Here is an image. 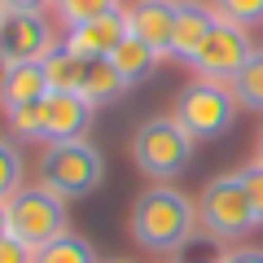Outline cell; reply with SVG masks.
Here are the masks:
<instances>
[{"instance_id": "obj_13", "label": "cell", "mask_w": 263, "mask_h": 263, "mask_svg": "<svg viewBox=\"0 0 263 263\" xmlns=\"http://www.w3.org/2000/svg\"><path fill=\"white\" fill-rule=\"evenodd\" d=\"M215 22H219V9H215V5H202V0H180L176 35H171V57L193 62L197 48L206 44V35L215 31Z\"/></svg>"}, {"instance_id": "obj_7", "label": "cell", "mask_w": 263, "mask_h": 263, "mask_svg": "<svg viewBox=\"0 0 263 263\" xmlns=\"http://www.w3.org/2000/svg\"><path fill=\"white\" fill-rule=\"evenodd\" d=\"M250 57H254V44H250V35H246V27L219 18L215 31L206 35V44L197 48V57H193L189 66L197 70V79H219V84H233Z\"/></svg>"}, {"instance_id": "obj_20", "label": "cell", "mask_w": 263, "mask_h": 263, "mask_svg": "<svg viewBox=\"0 0 263 263\" xmlns=\"http://www.w3.org/2000/svg\"><path fill=\"white\" fill-rule=\"evenodd\" d=\"M18 189H22V158L13 149V141L0 136V202H9Z\"/></svg>"}, {"instance_id": "obj_17", "label": "cell", "mask_w": 263, "mask_h": 263, "mask_svg": "<svg viewBox=\"0 0 263 263\" xmlns=\"http://www.w3.org/2000/svg\"><path fill=\"white\" fill-rule=\"evenodd\" d=\"M228 88H233V97H237L241 110H259L263 114V48H254V57L241 66V75Z\"/></svg>"}, {"instance_id": "obj_12", "label": "cell", "mask_w": 263, "mask_h": 263, "mask_svg": "<svg viewBox=\"0 0 263 263\" xmlns=\"http://www.w3.org/2000/svg\"><path fill=\"white\" fill-rule=\"evenodd\" d=\"M48 97V75L44 62H9L0 66V105L5 114L22 110V105H35Z\"/></svg>"}, {"instance_id": "obj_5", "label": "cell", "mask_w": 263, "mask_h": 263, "mask_svg": "<svg viewBox=\"0 0 263 263\" xmlns=\"http://www.w3.org/2000/svg\"><path fill=\"white\" fill-rule=\"evenodd\" d=\"M40 180L44 189H53L57 197H88L101 189L105 180V158L97 145L88 141H62L48 145L40 158Z\"/></svg>"}, {"instance_id": "obj_10", "label": "cell", "mask_w": 263, "mask_h": 263, "mask_svg": "<svg viewBox=\"0 0 263 263\" xmlns=\"http://www.w3.org/2000/svg\"><path fill=\"white\" fill-rule=\"evenodd\" d=\"M180 0H136L127 9V35L149 44L158 57H171V35H176Z\"/></svg>"}, {"instance_id": "obj_18", "label": "cell", "mask_w": 263, "mask_h": 263, "mask_svg": "<svg viewBox=\"0 0 263 263\" xmlns=\"http://www.w3.org/2000/svg\"><path fill=\"white\" fill-rule=\"evenodd\" d=\"M35 263H97V250H92V241L66 233V237H57V241L40 246V250H35Z\"/></svg>"}, {"instance_id": "obj_11", "label": "cell", "mask_w": 263, "mask_h": 263, "mask_svg": "<svg viewBox=\"0 0 263 263\" xmlns=\"http://www.w3.org/2000/svg\"><path fill=\"white\" fill-rule=\"evenodd\" d=\"M88 127H92V105L79 92H48V101H44V141L48 145L84 141Z\"/></svg>"}, {"instance_id": "obj_16", "label": "cell", "mask_w": 263, "mask_h": 263, "mask_svg": "<svg viewBox=\"0 0 263 263\" xmlns=\"http://www.w3.org/2000/svg\"><path fill=\"white\" fill-rule=\"evenodd\" d=\"M84 70L88 62L75 53H66V48H53L44 57V75H48V92H79L84 88Z\"/></svg>"}, {"instance_id": "obj_31", "label": "cell", "mask_w": 263, "mask_h": 263, "mask_svg": "<svg viewBox=\"0 0 263 263\" xmlns=\"http://www.w3.org/2000/svg\"><path fill=\"white\" fill-rule=\"evenodd\" d=\"M215 263H219V259H215Z\"/></svg>"}, {"instance_id": "obj_4", "label": "cell", "mask_w": 263, "mask_h": 263, "mask_svg": "<svg viewBox=\"0 0 263 263\" xmlns=\"http://www.w3.org/2000/svg\"><path fill=\"white\" fill-rule=\"evenodd\" d=\"M197 219H202L206 237H215V241H237L241 233L259 228L241 171H224V176H215L202 189V197H197Z\"/></svg>"}, {"instance_id": "obj_1", "label": "cell", "mask_w": 263, "mask_h": 263, "mask_svg": "<svg viewBox=\"0 0 263 263\" xmlns=\"http://www.w3.org/2000/svg\"><path fill=\"white\" fill-rule=\"evenodd\" d=\"M197 202H189V193L171 184H154L145 189L136 202H132V215H127V228H132V241L141 250H154V254H176L184 250L189 241L197 237Z\"/></svg>"}, {"instance_id": "obj_26", "label": "cell", "mask_w": 263, "mask_h": 263, "mask_svg": "<svg viewBox=\"0 0 263 263\" xmlns=\"http://www.w3.org/2000/svg\"><path fill=\"white\" fill-rule=\"evenodd\" d=\"M5 5H9V9H18V13H44L53 0H5Z\"/></svg>"}, {"instance_id": "obj_28", "label": "cell", "mask_w": 263, "mask_h": 263, "mask_svg": "<svg viewBox=\"0 0 263 263\" xmlns=\"http://www.w3.org/2000/svg\"><path fill=\"white\" fill-rule=\"evenodd\" d=\"M254 162H263V132H259V154H254Z\"/></svg>"}, {"instance_id": "obj_30", "label": "cell", "mask_w": 263, "mask_h": 263, "mask_svg": "<svg viewBox=\"0 0 263 263\" xmlns=\"http://www.w3.org/2000/svg\"><path fill=\"white\" fill-rule=\"evenodd\" d=\"M110 263H123V259H110Z\"/></svg>"}, {"instance_id": "obj_6", "label": "cell", "mask_w": 263, "mask_h": 263, "mask_svg": "<svg viewBox=\"0 0 263 263\" xmlns=\"http://www.w3.org/2000/svg\"><path fill=\"white\" fill-rule=\"evenodd\" d=\"M9 206V233L18 237V241H27L31 250H40V246L57 241V237L70 233V219H66V197H57L53 189H18V193L5 202Z\"/></svg>"}, {"instance_id": "obj_27", "label": "cell", "mask_w": 263, "mask_h": 263, "mask_svg": "<svg viewBox=\"0 0 263 263\" xmlns=\"http://www.w3.org/2000/svg\"><path fill=\"white\" fill-rule=\"evenodd\" d=\"M0 237H9V206L0 202Z\"/></svg>"}, {"instance_id": "obj_25", "label": "cell", "mask_w": 263, "mask_h": 263, "mask_svg": "<svg viewBox=\"0 0 263 263\" xmlns=\"http://www.w3.org/2000/svg\"><path fill=\"white\" fill-rule=\"evenodd\" d=\"M219 263H263V250L259 246H241V250H228Z\"/></svg>"}, {"instance_id": "obj_2", "label": "cell", "mask_w": 263, "mask_h": 263, "mask_svg": "<svg viewBox=\"0 0 263 263\" xmlns=\"http://www.w3.org/2000/svg\"><path fill=\"white\" fill-rule=\"evenodd\" d=\"M193 149H197V141L176 123V114L145 119L141 127L132 132V162H136L149 180H162V184L189 171Z\"/></svg>"}, {"instance_id": "obj_9", "label": "cell", "mask_w": 263, "mask_h": 263, "mask_svg": "<svg viewBox=\"0 0 263 263\" xmlns=\"http://www.w3.org/2000/svg\"><path fill=\"white\" fill-rule=\"evenodd\" d=\"M123 40H127V9H114V13L92 18V22L70 27V35H66L62 48L75 53V57H84V62H97V57H110Z\"/></svg>"}, {"instance_id": "obj_19", "label": "cell", "mask_w": 263, "mask_h": 263, "mask_svg": "<svg viewBox=\"0 0 263 263\" xmlns=\"http://www.w3.org/2000/svg\"><path fill=\"white\" fill-rule=\"evenodd\" d=\"M53 9H57V18L66 27H79V22H92L101 13H114L119 0H53Z\"/></svg>"}, {"instance_id": "obj_15", "label": "cell", "mask_w": 263, "mask_h": 263, "mask_svg": "<svg viewBox=\"0 0 263 263\" xmlns=\"http://www.w3.org/2000/svg\"><path fill=\"white\" fill-rule=\"evenodd\" d=\"M110 62L119 66V75L127 79V84H141V79H149V75H154V66H158L162 57L154 53L149 44H141L136 35H127V40H123V44L110 53Z\"/></svg>"}, {"instance_id": "obj_3", "label": "cell", "mask_w": 263, "mask_h": 263, "mask_svg": "<svg viewBox=\"0 0 263 263\" xmlns=\"http://www.w3.org/2000/svg\"><path fill=\"white\" fill-rule=\"evenodd\" d=\"M237 97L228 84H219V79H193V84L180 88L176 97V123L193 136V141H219L228 127L237 123Z\"/></svg>"}, {"instance_id": "obj_14", "label": "cell", "mask_w": 263, "mask_h": 263, "mask_svg": "<svg viewBox=\"0 0 263 263\" xmlns=\"http://www.w3.org/2000/svg\"><path fill=\"white\" fill-rule=\"evenodd\" d=\"M127 88H132V84L119 75V66H114L110 57H97V62H88V70H84V88H79V97H84V101L97 110V105L119 101Z\"/></svg>"}, {"instance_id": "obj_24", "label": "cell", "mask_w": 263, "mask_h": 263, "mask_svg": "<svg viewBox=\"0 0 263 263\" xmlns=\"http://www.w3.org/2000/svg\"><path fill=\"white\" fill-rule=\"evenodd\" d=\"M0 263H35V250L9 233V237H0Z\"/></svg>"}, {"instance_id": "obj_22", "label": "cell", "mask_w": 263, "mask_h": 263, "mask_svg": "<svg viewBox=\"0 0 263 263\" xmlns=\"http://www.w3.org/2000/svg\"><path fill=\"white\" fill-rule=\"evenodd\" d=\"M219 18L237 22V27H254V22H263V0H215Z\"/></svg>"}, {"instance_id": "obj_21", "label": "cell", "mask_w": 263, "mask_h": 263, "mask_svg": "<svg viewBox=\"0 0 263 263\" xmlns=\"http://www.w3.org/2000/svg\"><path fill=\"white\" fill-rule=\"evenodd\" d=\"M44 101H48V97H44ZM44 101L22 105V110L9 114V127H13L18 141H44Z\"/></svg>"}, {"instance_id": "obj_29", "label": "cell", "mask_w": 263, "mask_h": 263, "mask_svg": "<svg viewBox=\"0 0 263 263\" xmlns=\"http://www.w3.org/2000/svg\"><path fill=\"white\" fill-rule=\"evenodd\" d=\"M5 13H9V5H5V0H0V22H5Z\"/></svg>"}, {"instance_id": "obj_8", "label": "cell", "mask_w": 263, "mask_h": 263, "mask_svg": "<svg viewBox=\"0 0 263 263\" xmlns=\"http://www.w3.org/2000/svg\"><path fill=\"white\" fill-rule=\"evenodd\" d=\"M53 53V31L44 13H18L9 9L0 22V66L9 62H44Z\"/></svg>"}, {"instance_id": "obj_23", "label": "cell", "mask_w": 263, "mask_h": 263, "mask_svg": "<svg viewBox=\"0 0 263 263\" xmlns=\"http://www.w3.org/2000/svg\"><path fill=\"white\" fill-rule=\"evenodd\" d=\"M241 176H246V189H250L254 219L263 224V162H250V167H241Z\"/></svg>"}]
</instances>
